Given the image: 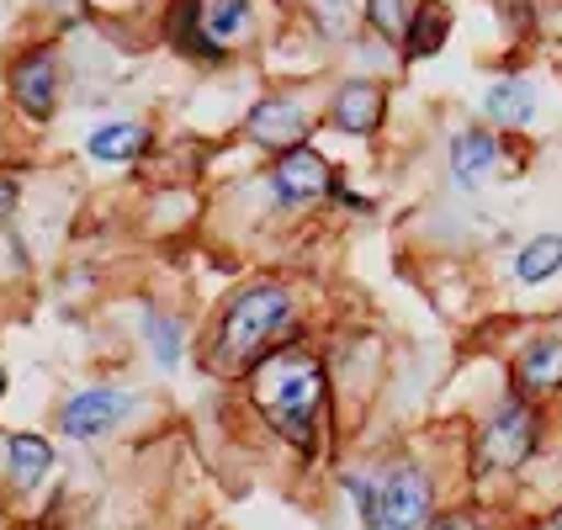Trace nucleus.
I'll return each instance as SVG.
<instances>
[{"instance_id": "obj_23", "label": "nucleus", "mask_w": 562, "mask_h": 530, "mask_svg": "<svg viewBox=\"0 0 562 530\" xmlns=\"http://www.w3.org/2000/svg\"><path fill=\"white\" fill-rule=\"evenodd\" d=\"M329 202H340L345 213H372V207H376L372 196H361V191H350V187H345V181H335V196H329Z\"/></svg>"}, {"instance_id": "obj_27", "label": "nucleus", "mask_w": 562, "mask_h": 530, "mask_svg": "<svg viewBox=\"0 0 562 530\" xmlns=\"http://www.w3.org/2000/svg\"><path fill=\"white\" fill-rule=\"evenodd\" d=\"M318 5H350V0H318Z\"/></svg>"}, {"instance_id": "obj_7", "label": "nucleus", "mask_w": 562, "mask_h": 530, "mask_svg": "<svg viewBox=\"0 0 562 530\" xmlns=\"http://www.w3.org/2000/svg\"><path fill=\"white\" fill-rule=\"evenodd\" d=\"M245 144L260 149V155H286V149H297V144H308L313 133V106L303 101L297 91H271V95H255L250 112H245Z\"/></svg>"}, {"instance_id": "obj_21", "label": "nucleus", "mask_w": 562, "mask_h": 530, "mask_svg": "<svg viewBox=\"0 0 562 530\" xmlns=\"http://www.w3.org/2000/svg\"><path fill=\"white\" fill-rule=\"evenodd\" d=\"M340 494L356 515L361 530H376V467H345L340 472Z\"/></svg>"}, {"instance_id": "obj_5", "label": "nucleus", "mask_w": 562, "mask_h": 530, "mask_svg": "<svg viewBox=\"0 0 562 530\" xmlns=\"http://www.w3.org/2000/svg\"><path fill=\"white\" fill-rule=\"evenodd\" d=\"M138 393L127 387H112V382H86L75 393H64L59 408H54V436L69 440V446H101L123 430L127 419L138 414Z\"/></svg>"}, {"instance_id": "obj_25", "label": "nucleus", "mask_w": 562, "mask_h": 530, "mask_svg": "<svg viewBox=\"0 0 562 530\" xmlns=\"http://www.w3.org/2000/svg\"><path fill=\"white\" fill-rule=\"evenodd\" d=\"M541 530H562V504L552 509V515H547V520H541Z\"/></svg>"}, {"instance_id": "obj_19", "label": "nucleus", "mask_w": 562, "mask_h": 530, "mask_svg": "<svg viewBox=\"0 0 562 530\" xmlns=\"http://www.w3.org/2000/svg\"><path fill=\"white\" fill-rule=\"evenodd\" d=\"M202 16H207V32L218 48H239L255 37V0H202Z\"/></svg>"}, {"instance_id": "obj_8", "label": "nucleus", "mask_w": 562, "mask_h": 530, "mask_svg": "<svg viewBox=\"0 0 562 530\" xmlns=\"http://www.w3.org/2000/svg\"><path fill=\"white\" fill-rule=\"evenodd\" d=\"M59 54L48 43H32L11 59V75H5V91H11V106L27 117V123H54L59 112Z\"/></svg>"}, {"instance_id": "obj_26", "label": "nucleus", "mask_w": 562, "mask_h": 530, "mask_svg": "<svg viewBox=\"0 0 562 530\" xmlns=\"http://www.w3.org/2000/svg\"><path fill=\"white\" fill-rule=\"evenodd\" d=\"M5 387H11V376H5V367H0V404H5Z\"/></svg>"}, {"instance_id": "obj_14", "label": "nucleus", "mask_w": 562, "mask_h": 530, "mask_svg": "<svg viewBox=\"0 0 562 530\" xmlns=\"http://www.w3.org/2000/svg\"><path fill=\"white\" fill-rule=\"evenodd\" d=\"M54 462H59V446L48 436H37V430L5 436V483L11 488H22V494L43 488V477L54 472Z\"/></svg>"}, {"instance_id": "obj_1", "label": "nucleus", "mask_w": 562, "mask_h": 530, "mask_svg": "<svg viewBox=\"0 0 562 530\" xmlns=\"http://www.w3.org/2000/svg\"><path fill=\"white\" fill-rule=\"evenodd\" d=\"M245 404L297 462H318L335 440V372L308 340L266 356L245 376Z\"/></svg>"}, {"instance_id": "obj_2", "label": "nucleus", "mask_w": 562, "mask_h": 530, "mask_svg": "<svg viewBox=\"0 0 562 530\" xmlns=\"http://www.w3.org/2000/svg\"><path fill=\"white\" fill-rule=\"evenodd\" d=\"M303 340H308V318L297 303V286L281 277H255L234 286L213 313L202 340V372L218 382H245L266 356Z\"/></svg>"}, {"instance_id": "obj_15", "label": "nucleus", "mask_w": 562, "mask_h": 530, "mask_svg": "<svg viewBox=\"0 0 562 530\" xmlns=\"http://www.w3.org/2000/svg\"><path fill=\"white\" fill-rule=\"evenodd\" d=\"M155 149V127L149 123H127V117H112V123H95L86 133V155L95 165H133Z\"/></svg>"}, {"instance_id": "obj_17", "label": "nucleus", "mask_w": 562, "mask_h": 530, "mask_svg": "<svg viewBox=\"0 0 562 530\" xmlns=\"http://www.w3.org/2000/svg\"><path fill=\"white\" fill-rule=\"evenodd\" d=\"M138 340H144L149 361H155L165 376L181 372V361H187V318H176V313H165V308H149L138 318Z\"/></svg>"}, {"instance_id": "obj_11", "label": "nucleus", "mask_w": 562, "mask_h": 530, "mask_svg": "<svg viewBox=\"0 0 562 530\" xmlns=\"http://www.w3.org/2000/svg\"><path fill=\"white\" fill-rule=\"evenodd\" d=\"M324 123L345 133V138H376L382 123H387V86L372 80V75H350L329 91V106H324Z\"/></svg>"}, {"instance_id": "obj_12", "label": "nucleus", "mask_w": 562, "mask_h": 530, "mask_svg": "<svg viewBox=\"0 0 562 530\" xmlns=\"http://www.w3.org/2000/svg\"><path fill=\"white\" fill-rule=\"evenodd\" d=\"M477 112H483V123L494 133H526L541 117V91H536L531 75H499V80L483 86Z\"/></svg>"}, {"instance_id": "obj_18", "label": "nucleus", "mask_w": 562, "mask_h": 530, "mask_svg": "<svg viewBox=\"0 0 562 530\" xmlns=\"http://www.w3.org/2000/svg\"><path fill=\"white\" fill-rule=\"evenodd\" d=\"M509 277H515V286H526V292L552 286V281L562 277V234H552V228L531 234V239L515 250V260H509Z\"/></svg>"}, {"instance_id": "obj_20", "label": "nucleus", "mask_w": 562, "mask_h": 530, "mask_svg": "<svg viewBox=\"0 0 562 530\" xmlns=\"http://www.w3.org/2000/svg\"><path fill=\"white\" fill-rule=\"evenodd\" d=\"M419 5L425 0H361V11H367V32H372L382 48H398L404 43L408 22L419 16Z\"/></svg>"}, {"instance_id": "obj_6", "label": "nucleus", "mask_w": 562, "mask_h": 530, "mask_svg": "<svg viewBox=\"0 0 562 530\" xmlns=\"http://www.w3.org/2000/svg\"><path fill=\"white\" fill-rule=\"evenodd\" d=\"M335 165L318 155L313 144H297L266 165V196L277 213H308V207H324L335 196Z\"/></svg>"}, {"instance_id": "obj_10", "label": "nucleus", "mask_w": 562, "mask_h": 530, "mask_svg": "<svg viewBox=\"0 0 562 530\" xmlns=\"http://www.w3.org/2000/svg\"><path fill=\"white\" fill-rule=\"evenodd\" d=\"M509 387L531 404L552 408L562 398V329H536L509 356Z\"/></svg>"}, {"instance_id": "obj_22", "label": "nucleus", "mask_w": 562, "mask_h": 530, "mask_svg": "<svg viewBox=\"0 0 562 530\" xmlns=\"http://www.w3.org/2000/svg\"><path fill=\"white\" fill-rule=\"evenodd\" d=\"M425 530H499V520H494L488 509H477V504H451V509H440Z\"/></svg>"}, {"instance_id": "obj_3", "label": "nucleus", "mask_w": 562, "mask_h": 530, "mask_svg": "<svg viewBox=\"0 0 562 530\" xmlns=\"http://www.w3.org/2000/svg\"><path fill=\"white\" fill-rule=\"evenodd\" d=\"M552 430V408L520 398L515 387H504L494 408L477 419L468 446V477L472 483H494V477H520L526 467L541 462Z\"/></svg>"}, {"instance_id": "obj_16", "label": "nucleus", "mask_w": 562, "mask_h": 530, "mask_svg": "<svg viewBox=\"0 0 562 530\" xmlns=\"http://www.w3.org/2000/svg\"><path fill=\"white\" fill-rule=\"evenodd\" d=\"M451 32H457V11L446 5V0H425L419 5V16L408 22L404 43H398V59L404 64H430L446 54V43H451Z\"/></svg>"}, {"instance_id": "obj_9", "label": "nucleus", "mask_w": 562, "mask_h": 530, "mask_svg": "<svg viewBox=\"0 0 562 530\" xmlns=\"http://www.w3.org/2000/svg\"><path fill=\"white\" fill-rule=\"evenodd\" d=\"M504 159H509V149L488 123H468L446 138V176L462 196H477L504 170Z\"/></svg>"}, {"instance_id": "obj_4", "label": "nucleus", "mask_w": 562, "mask_h": 530, "mask_svg": "<svg viewBox=\"0 0 562 530\" xmlns=\"http://www.w3.org/2000/svg\"><path fill=\"white\" fill-rule=\"evenodd\" d=\"M440 515V483L419 456L376 467V530H425Z\"/></svg>"}, {"instance_id": "obj_24", "label": "nucleus", "mask_w": 562, "mask_h": 530, "mask_svg": "<svg viewBox=\"0 0 562 530\" xmlns=\"http://www.w3.org/2000/svg\"><path fill=\"white\" fill-rule=\"evenodd\" d=\"M16 202H22V187H16L11 176H0V218H11V213H16Z\"/></svg>"}, {"instance_id": "obj_13", "label": "nucleus", "mask_w": 562, "mask_h": 530, "mask_svg": "<svg viewBox=\"0 0 562 530\" xmlns=\"http://www.w3.org/2000/svg\"><path fill=\"white\" fill-rule=\"evenodd\" d=\"M165 43H170V54H176V59L202 64V69L228 64V48H218V43H213V32H207L202 0H170V5H165Z\"/></svg>"}]
</instances>
